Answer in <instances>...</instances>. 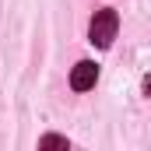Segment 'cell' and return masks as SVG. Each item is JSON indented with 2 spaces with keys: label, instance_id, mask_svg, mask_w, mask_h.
<instances>
[{
  "label": "cell",
  "instance_id": "cell-1",
  "mask_svg": "<svg viewBox=\"0 0 151 151\" xmlns=\"http://www.w3.org/2000/svg\"><path fill=\"white\" fill-rule=\"evenodd\" d=\"M116 32H119V14H116L113 7L95 11V18H91V25H88V39H91V46L109 49L113 39H116Z\"/></svg>",
  "mask_w": 151,
  "mask_h": 151
},
{
  "label": "cell",
  "instance_id": "cell-2",
  "mask_svg": "<svg viewBox=\"0 0 151 151\" xmlns=\"http://www.w3.org/2000/svg\"><path fill=\"white\" fill-rule=\"evenodd\" d=\"M95 81H99V63H91V60H81L70 70V88L74 91H91Z\"/></svg>",
  "mask_w": 151,
  "mask_h": 151
},
{
  "label": "cell",
  "instance_id": "cell-3",
  "mask_svg": "<svg viewBox=\"0 0 151 151\" xmlns=\"http://www.w3.org/2000/svg\"><path fill=\"white\" fill-rule=\"evenodd\" d=\"M39 148H70V141L60 137V134H46V137L39 141Z\"/></svg>",
  "mask_w": 151,
  "mask_h": 151
},
{
  "label": "cell",
  "instance_id": "cell-4",
  "mask_svg": "<svg viewBox=\"0 0 151 151\" xmlns=\"http://www.w3.org/2000/svg\"><path fill=\"white\" fill-rule=\"evenodd\" d=\"M144 95H151V74L144 77Z\"/></svg>",
  "mask_w": 151,
  "mask_h": 151
}]
</instances>
